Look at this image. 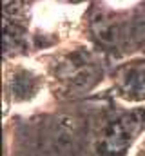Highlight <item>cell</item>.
I'll return each instance as SVG.
<instances>
[{
	"label": "cell",
	"mask_w": 145,
	"mask_h": 156,
	"mask_svg": "<svg viewBox=\"0 0 145 156\" xmlns=\"http://www.w3.org/2000/svg\"><path fill=\"white\" fill-rule=\"evenodd\" d=\"M114 89L118 96L127 104H142L145 102V58H133L116 67Z\"/></svg>",
	"instance_id": "1"
},
{
	"label": "cell",
	"mask_w": 145,
	"mask_h": 156,
	"mask_svg": "<svg viewBox=\"0 0 145 156\" xmlns=\"http://www.w3.org/2000/svg\"><path fill=\"white\" fill-rule=\"evenodd\" d=\"M136 134V120L120 118L109 123L104 136L100 138L98 151L102 156H123Z\"/></svg>",
	"instance_id": "2"
},
{
	"label": "cell",
	"mask_w": 145,
	"mask_h": 156,
	"mask_svg": "<svg viewBox=\"0 0 145 156\" xmlns=\"http://www.w3.org/2000/svg\"><path fill=\"white\" fill-rule=\"evenodd\" d=\"M136 156H145V145H142V147L138 149V153H136Z\"/></svg>",
	"instance_id": "4"
},
{
	"label": "cell",
	"mask_w": 145,
	"mask_h": 156,
	"mask_svg": "<svg viewBox=\"0 0 145 156\" xmlns=\"http://www.w3.org/2000/svg\"><path fill=\"white\" fill-rule=\"evenodd\" d=\"M109 4H112V5H129V4H133L134 0H107Z\"/></svg>",
	"instance_id": "3"
}]
</instances>
